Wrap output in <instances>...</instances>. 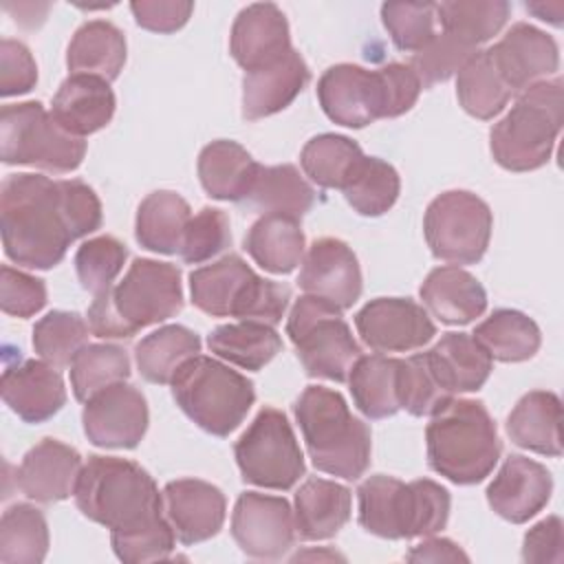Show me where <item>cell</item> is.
<instances>
[{"label": "cell", "mask_w": 564, "mask_h": 564, "mask_svg": "<svg viewBox=\"0 0 564 564\" xmlns=\"http://www.w3.org/2000/svg\"><path fill=\"white\" fill-rule=\"evenodd\" d=\"M2 245L9 260L26 269H53L70 242L101 227V200L77 178L9 174L0 187Z\"/></svg>", "instance_id": "6da1fadb"}, {"label": "cell", "mask_w": 564, "mask_h": 564, "mask_svg": "<svg viewBox=\"0 0 564 564\" xmlns=\"http://www.w3.org/2000/svg\"><path fill=\"white\" fill-rule=\"evenodd\" d=\"M73 496L88 520L110 529V538L130 535L167 520L163 494H159L154 478L128 458L88 456Z\"/></svg>", "instance_id": "7a4b0ae2"}, {"label": "cell", "mask_w": 564, "mask_h": 564, "mask_svg": "<svg viewBox=\"0 0 564 564\" xmlns=\"http://www.w3.org/2000/svg\"><path fill=\"white\" fill-rule=\"evenodd\" d=\"M183 308L181 269L152 258H137L117 286L95 295L88 326L101 339H130L141 328L165 322Z\"/></svg>", "instance_id": "3957f363"}, {"label": "cell", "mask_w": 564, "mask_h": 564, "mask_svg": "<svg viewBox=\"0 0 564 564\" xmlns=\"http://www.w3.org/2000/svg\"><path fill=\"white\" fill-rule=\"evenodd\" d=\"M427 463L454 485L485 480L502 452L496 423L482 401L449 399L425 430Z\"/></svg>", "instance_id": "277c9868"}, {"label": "cell", "mask_w": 564, "mask_h": 564, "mask_svg": "<svg viewBox=\"0 0 564 564\" xmlns=\"http://www.w3.org/2000/svg\"><path fill=\"white\" fill-rule=\"evenodd\" d=\"M315 469L357 480L370 465V427L350 414L346 399L324 386H308L293 405Z\"/></svg>", "instance_id": "5b68a950"}, {"label": "cell", "mask_w": 564, "mask_h": 564, "mask_svg": "<svg viewBox=\"0 0 564 564\" xmlns=\"http://www.w3.org/2000/svg\"><path fill=\"white\" fill-rule=\"evenodd\" d=\"M359 524L386 540L427 538L445 529L449 520V491L430 480L419 478L401 482L394 476L375 474L357 487Z\"/></svg>", "instance_id": "8992f818"}, {"label": "cell", "mask_w": 564, "mask_h": 564, "mask_svg": "<svg viewBox=\"0 0 564 564\" xmlns=\"http://www.w3.org/2000/svg\"><path fill=\"white\" fill-rule=\"evenodd\" d=\"M562 123V79L553 77L529 86L489 132L494 161L509 172H531L546 165Z\"/></svg>", "instance_id": "52a82bcc"}, {"label": "cell", "mask_w": 564, "mask_h": 564, "mask_svg": "<svg viewBox=\"0 0 564 564\" xmlns=\"http://www.w3.org/2000/svg\"><path fill=\"white\" fill-rule=\"evenodd\" d=\"M192 304L212 317H238L275 326L282 322L291 289L258 275L240 256L229 253L189 273Z\"/></svg>", "instance_id": "ba28073f"}, {"label": "cell", "mask_w": 564, "mask_h": 564, "mask_svg": "<svg viewBox=\"0 0 564 564\" xmlns=\"http://www.w3.org/2000/svg\"><path fill=\"white\" fill-rule=\"evenodd\" d=\"M170 383L176 405L214 436H229L256 401L253 383L245 375L205 355L187 359Z\"/></svg>", "instance_id": "9c48e42d"}, {"label": "cell", "mask_w": 564, "mask_h": 564, "mask_svg": "<svg viewBox=\"0 0 564 564\" xmlns=\"http://www.w3.org/2000/svg\"><path fill=\"white\" fill-rule=\"evenodd\" d=\"M86 141L64 130L40 101L7 104L0 110V156L7 165H31L66 174L82 165Z\"/></svg>", "instance_id": "30bf717a"}, {"label": "cell", "mask_w": 564, "mask_h": 564, "mask_svg": "<svg viewBox=\"0 0 564 564\" xmlns=\"http://www.w3.org/2000/svg\"><path fill=\"white\" fill-rule=\"evenodd\" d=\"M286 335L302 368L313 379L344 383L361 357V346L352 337L341 308L308 293L295 300L286 319Z\"/></svg>", "instance_id": "8fae6325"}, {"label": "cell", "mask_w": 564, "mask_h": 564, "mask_svg": "<svg viewBox=\"0 0 564 564\" xmlns=\"http://www.w3.org/2000/svg\"><path fill=\"white\" fill-rule=\"evenodd\" d=\"M242 480L264 489L286 491L306 471L302 447L286 414L264 405L234 445Z\"/></svg>", "instance_id": "7c38bea8"}, {"label": "cell", "mask_w": 564, "mask_h": 564, "mask_svg": "<svg viewBox=\"0 0 564 564\" xmlns=\"http://www.w3.org/2000/svg\"><path fill=\"white\" fill-rule=\"evenodd\" d=\"M491 227L489 205L467 189L438 194L423 218V234L432 256L456 267L476 264L485 256Z\"/></svg>", "instance_id": "4fadbf2b"}, {"label": "cell", "mask_w": 564, "mask_h": 564, "mask_svg": "<svg viewBox=\"0 0 564 564\" xmlns=\"http://www.w3.org/2000/svg\"><path fill=\"white\" fill-rule=\"evenodd\" d=\"M317 99L324 115L346 128H364L388 119L386 84L379 68L335 64L317 82Z\"/></svg>", "instance_id": "5bb4252c"}, {"label": "cell", "mask_w": 564, "mask_h": 564, "mask_svg": "<svg viewBox=\"0 0 564 564\" xmlns=\"http://www.w3.org/2000/svg\"><path fill=\"white\" fill-rule=\"evenodd\" d=\"M231 535L240 551L256 560H280L295 542V518L286 498L258 491L238 496Z\"/></svg>", "instance_id": "9a60e30c"}, {"label": "cell", "mask_w": 564, "mask_h": 564, "mask_svg": "<svg viewBox=\"0 0 564 564\" xmlns=\"http://www.w3.org/2000/svg\"><path fill=\"white\" fill-rule=\"evenodd\" d=\"M361 341L375 352H410L430 344L436 326L410 297H377L355 315Z\"/></svg>", "instance_id": "2e32d148"}, {"label": "cell", "mask_w": 564, "mask_h": 564, "mask_svg": "<svg viewBox=\"0 0 564 564\" xmlns=\"http://www.w3.org/2000/svg\"><path fill=\"white\" fill-rule=\"evenodd\" d=\"M148 401L134 386L119 381L93 394L82 412L84 434L97 447L132 449L148 430Z\"/></svg>", "instance_id": "e0dca14e"}, {"label": "cell", "mask_w": 564, "mask_h": 564, "mask_svg": "<svg viewBox=\"0 0 564 564\" xmlns=\"http://www.w3.org/2000/svg\"><path fill=\"white\" fill-rule=\"evenodd\" d=\"M297 284L304 293L346 311L359 300L364 289L359 260L344 240L317 238L302 258Z\"/></svg>", "instance_id": "ac0fdd59"}, {"label": "cell", "mask_w": 564, "mask_h": 564, "mask_svg": "<svg viewBox=\"0 0 564 564\" xmlns=\"http://www.w3.org/2000/svg\"><path fill=\"white\" fill-rule=\"evenodd\" d=\"M487 51L505 84L518 95L529 86L549 79V75L560 68L557 42L529 22H516L502 40Z\"/></svg>", "instance_id": "d6986e66"}, {"label": "cell", "mask_w": 564, "mask_h": 564, "mask_svg": "<svg viewBox=\"0 0 564 564\" xmlns=\"http://www.w3.org/2000/svg\"><path fill=\"white\" fill-rule=\"evenodd\" d=\"M553 494L551 471L522 454L505 458L496 478L487 487L489 507L507 522L522 524L538 516Z\"/></svg>", "instance_id": "ffe728a7"}, {"label": "cell", "mask_w": 564, "mask_h": 564, "mask_svg": "<svg viewBox=\"0 0 564 564\" xmlns=\"http://www.w3.org/2000/svg\"><path fill=\"white\" fill-rule=\"evenodd\" d=\"M163 509L181 544H198L214 538L225 522V494L198 478L170 480L163 489Z\"/></svg>", "instance_id": "44dd1931"}, {"label": "cell", "mask_w": 564, "mask_h": 564, "mask_svg": "<svg viewBox=\"0 0 564 564\" xmlns=\"http://www.w3.org/2000/svg\"><path fill=\"white\" fill-rule=\"evenodd\" d=\"M291 48L289 22L278 4L256 2L236 15L229 35V51L245 73L280 59Z\"/></svg>", "instance_id": "7402d4cb"}, {"label": "cell", "mask_w": 564, "mask_h": 564, "mask_svg": "<svg viewBox=\"0 0 564 564\" xmlns=\"http://www.w3.org/2000/svg\"><path fill=\"white\" fill-rule=\"evenodd\" d=\"M82 467V456L75 447L57 438H42L20 463L18 487L40 505L59 502L75 494Z\"/></svg>", "instance_id": "603a6c76"}, {"label": "cell", "mask_w": 564, "mask_h": 564, "mask_svg": "<svg viewBox=\"0 0 564 564\" xmlns=\"http://www.w3.org/2000/svg\"><path fill=\"white\" fill-rule=\"evenodd\" d=\"M2 399L24 423H44L66 403L59 370L44 359H24L2 372Z\"/></svg>", "instance_id": "cb8c5ba5"}, {"label": "cell", "mask_w": 564, "mask_h": 564, "mask_svg": "<svg viewBox=\"0 0 564 564\" xmlns=\"http://www.w3.org/2000/svg\"><path fill=\"white\" fill-rule=\"evenodd\" d=\"M308 79L311 70L295 48L262 68L245 73L242 119L258 121L284 110L304 90Z\"/></svg>", "instance_id": "d4e9b609"}, {"label": "cell", "mask_w": 564, "mask_h": 564, "mask_svg": "<svg viewBox=\"0 0 564 564\" xmlns=\"http://www.w3.org/2000/svg\"><path fill=\"white\" fill-rule=\"evenodd\" d=\"M110 82L95 75H68L51 104V115L70 134L84 139L106 128L115 115Z\"/></svg>", "instance_id": "484cf974"}, {"label": "cell", "mask_w": 564, "mask_h": 564, "mask_svg": "<svg viewBox=\"0 0 564 564\" xmlns=\"http://www.w3.org/2000/svg\"><path fill=\"white\" fill-rule=\"evenodd\" d=\"M421 300L427 313L449 326H465L487 308L485 286L456 264L432 269L421 284Z\"/></svg>", "instance_id": "4316f807"}, {"label": "cell", "mask_w": 564, "mask_h": 564, "mask_svg": "<svg viewBox=\"0 0 564 564\" xmlns=\"http://www.w3.org/2000/svg\"><path fill=\"white\" fill-rule=\"evenodd\" d=\"M352 511V494L346 485L326 478H308L295 491V535L304 542L335 538Z\"/></svg>", "instance_id": "83f0119b"}, {"label": "cell", "mask_w": 564, "mask_h": 564, "mask_svg": "<svg viewBox=\"0 0 564 564\" xmlns=\"http://www.w3.org/2000/svg\"><path fill=\"white\" fill-rule=\"evenodd\" d=\"M427 364L438 383L449 392H476L491 375V357L467 333H445L430 350H425Z\"/></svg>", "instance_id": "f1b7e54d"}, {"label": "cell", "mask_w": 564, "mask_h": 564, "mask_svg": "<svg viewBox=\"0 0 564 564\" xmlns=\"http://www.w3.org/2000/svg\"><path fill=\"white\" fill-rule=\"evenodd\" d=\"M196 170L207 196L242 203L258 176L260 163L240 143L218 139L200 150Z\"/></svg>", "instance_id": "f546056e"}, {"label": "cell", "mask_w": 564, "mask_h": 564, "mask_svg": "<svg viewBox=\"0 0 564 564\" xmlns=\"http://www.w3.org/2000/svg\"><path fill=\"white\" fill-rule=\"evenodd\" d=\"M562 403L546 390L527 392L507 416L511 443L542 456H562Z\"/></svg>", "instance_id": "4dcf8cb0"}, {"label": "cell", "mask_w": 564, "mask_h": 564, "mask_svg": "<svg viewBox=\"0 0 564 564\" xmlns=\"http://www.w3.org/2000/svg\"><path fill=\"white\" fill-rule=\"evenodd\" d=\"M126 64V35L108 20L84 22L66 51L70 75H95L115 82Z\"/></svg>", "instance_id": "1f68e13d"}, {"label": "cell", "mask_w": 564, "mask_h": 564, "mask_svg": "<svg viewBox=\"0 0 564 564\" xmlns=\"http://www.w3.org/2000/svg\"><path fill=\"white\" fill-rule=\"evenodd\" d=\"M189 218L192 209L181 194L172 189L152 192L137 209L134 238L148 251L174 256L181 251Z\"/></svg>", "instance_id": "d6a6232c"}, {"label": "cell", "mask_w": 564, "mask_h": 564, "mask_svg": "<svg viewBox=\"0 0 564 564\" xmlns=\"http://www.w3.org/2000/svg\"><path fill=\"white\" fill-rule=\"evenodd\" d=\"M245 249L269 273H291L302 264L306 238L297 218L262 214L245 236Z\"/></svg>", "instance_id": "836d02e7"}, {"label": "cell", "mask_w": 564, "mask_h": 564, "mask_svg": "<svg viewBox=\"0 0 564 564\" xmlns=\"http://www.w3.org/2000/svg\"><path fill=\"white\" fill-rule=\"evenodd\" d=\"M401 359L383 355H361L348 375V386L357 410L368 419H388L401 410L399 399Z\"/></svg>", "instance_id": "e575fe53"}, {"label": "cell", "mask_w": 564, "mask_h": 564, "mask_svg": "<svg viewBox=\"0 0 564 564\" xmlns=\"http://www.w3.org/2000/svg\"><path fill=\"white\" fill-rule=\"evenodd\" d=\"M242 203L262 214H282L300 220L315 205V189L291 163L260 165Z\"/></svg>", "instance_id": "d590c367"}, {"label": "cell", "mask_w": 564, "mask_h": 564, "mask_svg": "<svg viewBox=\"0 0 564 564\" xmlns=\"http://www.w3.org/2000/svg\"><path fill=\"white\" fill-rule=\"evenodd\" d=\"M200 352V337L181 324H167L145 335L134 346V361L141 377L150 383L165 386L176 370Z\"/></svg>", "instance_id": "8d00e7d4"}, {"label": "cell", "mask_w": 564, "mask_h": 564, "mask_svg": "<svg viewBox=\"0 0 564 564\" xmlns=\"http://www.w3.org/2000/svg\"><path fill=\"white\" fill-rule=\"evenodd\" d=\"M474 339L496 361L518 364L531 359L542 344L538 324L516 308H498L474 330Z\"/></svg>", "instance_id": "74e56055"}, {"label": "cell", "mask_w": 564, "mask_h": 564, "mask_svg": "<svg viewBox=\"0 0 564 564\" xmlns=\"http://www.w3.org/2000/svg\"><path fill=\"white\" fill-rule=\"evenodd\" d=\"M207 346L214 355L238 368L260 370L282 350V337L269 324L240 319L216 326L207 337Z\"/></svg>", "instance_id": "f35d334b"}, {"label": "cell", "mask_w": 564, "mask_h": 564, "mask_svg": "<svg viewBox=\"0 0 564 564\" xmlns=\"http://www.w3.org/2000/svg\"><path fill=\"white\" fill-rule=\"evenodd\" d=\"M456 75L458 104L476 119H494L505 110L513 95L500 77L487 48L478 51Z\"/></svg>", "instance_id": "ab89813d"}, {"label": "cell", "mask_w": 564, "mask_h": 564, "mask_svg": "<svg viewBox=\"0 0 564 564\" xmlns=\"http://www.w3.org/2000/svg\"><path fill=\"white\" fill-rule=\"evenodd\" d=\"M366 154L350 137L324 132L306 141L300 154L304 174L326 189H344L346 181Z\"/></svg>", "instance_id": "60d3db41"}, {"label": "cell", "mask_w": 564, "mask_h": 564, "mask_svg": "<svg viewBox=\"0 0 564 564\" xmlns=\"http://www.w3.org/2000/svg\"><path fill=\"white\" fill-rule=\"evenodd\" d=\"M48 553V524L44 513L26 502H18L0 520V562L40 564Z\"/></svg>", "instance_id": "b9f144b4"}, {"label": "cell", "mask_w": 564, "mask_h": 564, "mask_svg": "<svg viewBox=\"0 0 564 564\" xmlns=\"http://www.w3.org/2000/svg\"><path fill=\"white\" fill-rule=\"evenodd\" d=\"M348 205L368 218L383 216L399 198L401 178L397 170L377 156H364L344 185Z\"/></svg>", "instance_id": "7bdbcfd3"}, {"label": "cell", "mask_w": 564, "mask_h": 564, "mask_svg": "<svg viewBox=\"0 0 564 564\" xmlns=\"http://www.w3.org/2000/svg\"><path fill=\"white\" fill-rule=\"evenodd\" d=\"M511 4L505 0H449L436 4V20L445 33H452L476 48L489 42L509 20Z\"/></svg>", "instance_id": "ee69618b"}, {"label": "cell", "mask_w": 564, "mask_h": 564, "mask_svg": "<svg viewBox=\"0 0 564 564\" xmlns=\"http://www.w3.org/2000/svg\"><path fill=\"white\" fill-rule=\"evenodd\" d=\"M130 377V357L117 344H86L70 364V388L86 403L99 390Z\"/></svg>", "instance_id": "f6af8a7d"}, {"label": "cell", "mask_w": 564, "mask_h": 564, "mask_svg": "<svg viewBox=\"0 0 564 564\" xmlns=\"http://www.w3.org/2000/svg\"><path fill=\"white\" fill-rule=\"evenodd\" d=\"M88 324L75 311H51L33 326V348L46 364L66 368L88 341Z\"/></svg>", "instance_id": "bcb514c9"}, {"label": "cell", "mask_w": 564, "mask_h": 564, "mask_svg": "<svg viewBox=\"0 0 564 564\" xmlns=\"http://www.w3.org/2000/svg\"><path fill=\"white\" fill-rule=\"evenodd\" d=\"M476 53L478 48L474 44L441 31L434 33V37L412 55L408 66L419 77L421 88H434L436 84L456 75Z\"/></svg>", "instance_id": "7dc6e473"}, {"label": "cell", "mask_w": 564, "mask_h": 564, "mask_svg": "<svg viewBox=\"0 0 564 564\" xmlns=\"http://www.w3.org/2000/svg\"><path fill=\"white\" fill-rule=\"evenodd\" d=\"M128 258V249L112 236H97L79 245L75 271L84 291L99 295L112 286Z\"/></svg>", "instance_id": "c3c4849f"}, {"label": "cell", "mask_w": 564, "mask_h": 564, "mask_svg": "<svg viewBox=\"0 0 564 564\" xmlns=\"http://www.w3.org/2000/svg\"><path fill=\"white\" fill-rule=\"evenodd\" d=\"M399 399L401 410H408L412 416H432L454 394L438 383L425 352H416L399 364Z\"/></svg>", "instance_id": "681fc988"}, {"label": "cell", "mask_w": 564, "mask_h": 564, "mask_svg": "<svg viewBox=\"0 0 564 564\" xmlns=\"http://www.w3.org/2000/svg\"><path fill=\"white\" fill-rule=\"evenodd\" d=\"M381 20L399 51L416 53L434 37L436 4L434 2H386Z\"/></svg>", "instance_id": "f907efd6"}, {"label": "cell", "mask_w": 564, "mask_h": 564, "mask_svg": "<svg viewBox=\"0 0 564 564\" xmlns=\"http://www.w3.org/2000/svg\"><path fill=\"white\" fill-rule=\"evenodd\" d=\"M231 245L229 218L218 207H203L189 218L178 256L187 264H200L223 253Z\"/></svg>", "instance_id": "816d5d0a"}, {"label": "cell", "mask_w": 564, "mask_h": 564, "mask_svg": "<svg viewBox=\"0 0 564 564\" xmlns=\"http://www.w3.org/2000/svg\"><path fill=\"white\" fill-rule=\"evenodd\" d=\"M0 306L7 315L31 317L40 313L46 304V284L44 280L29 275L20 269L2 264L0 269Z\"/></svg>", "instance_id": "f5cc1de1"}, {"label": "cell", "mask_w": 564, "mask_h": 564, "mask_svg": "<svg viewBox=\"0 0 564 564\" xmlns=\"http://www.w3.org/2000/svg\"><path fill=\"white\" fill-rule=\"evenodd\" d=\"M37 84V66L26 44L4 37L0 42V95L15 97L33 90Z\"/></svg>", "instance_id": "db71d44e"}, {"label": "cell", "mask_w": 564, "mask_h": 564, "mask_svg": "<svg viewBox=\"0 0 564 564\" xmlns=\"http://www.w3.org/2000/svg\"><path fill=\"white\" fill-rule=\"evenodd\" d=\"M130 11L137 24L152 33H174L189 20L194 4L183 0H134Z\"/></svg>", "instance_id": "11a10c76"}, {"label": "cell", "mask_w": 564, "mask_h": 564, "mask_svg": "<svg viewBox=\"0 0 564 564\" xmlns=\"http://www.w3.org/2000/svg\"><path fill=\"white\" fill-rule=\"evenodd\" d=\"M562 520L557 516H549L533 524L522 542V560L524 562H553L560 564L564 557V538H562Z\"/></svg>", "instance_id": "9f6ffc18"}, {"label": "cell", "mask_w": 564, "mask_h": 564, "mask_svg": "<svg viewBox=\"0 0 564 564\" xmlns=\"http://www.w3.org/2000/svg\"><path fill=\"white\" fill-rule=\"evenodd\" d=\"M410 562H469L467 553L447 538H430L416 544L408 555Z\"/></svg>", "instance_id": "6f0895ef"}, {"label": "cell", "mask_w": 564, "mask_h": 564, "mask_svg": "<svg viewBox=\"0 0 564 564\" xmlns=\"http://www.w3.org/2000/svg\"><path fill=\"white\" fill-rule=\"evenodd\" d=\"M527 11L535 13L540 20L544 22H551L555 26L562 24V11H564V4L562 2H553V4H544V2H535V4H527Z\"/></svg>", "instance_id": "680465c9"}]
</instances>
